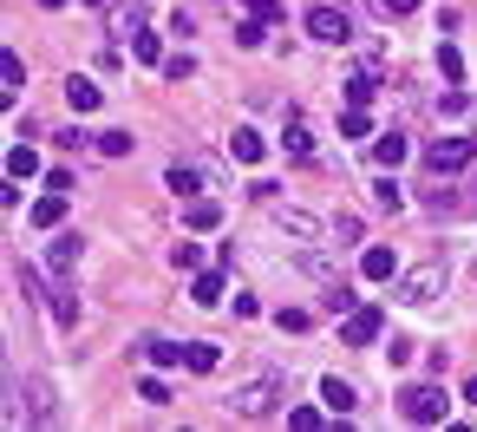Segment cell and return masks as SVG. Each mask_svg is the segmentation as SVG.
I'll return each mask as SVG.
<instances>
[{
	"label": "cell",
	"instance_id": "obj_1",
	"mask_svg": "<svg viewBox=\"0 0 477 432\" xmlns=\"http://www.w3.org/2000/svg\"><path fill=\"white\" fill-rule=\"evenodd\" d=\"M282 393H288V373H282V367H262V373H248V380L229 393V413H242V419H268L275 407H282Z\"/></svg>",
	"mask_w": 477,
	"mask_h": 432
},
{
	"label": "cell",
	"instance_id": "obj_2",
	"mask_svg": "<svg viewBox=\"0 0 477 432\" xmlns=\"http://www.w3.org/2000/svg\"><path fill=\"white\" fill-rule=\"evenodd\" d=\"M438 295H444V268L438 262H418L412 276H399V302L406 308H432Z\"/></svg>",
	"mask_w": 477,
	"mask_h": 432
},
{
	"label": "cell",
	"instance_id": "obj_3",
	"mask_svg": "<svg viewBox=\"0 0 477 432\" xmlns=\"http://www.w3.org/2000/svg\"><path fill=\"white\" fill-rule=\"evenodd\" d=\"M444 407H452V399H444V387H406V393H399V413H406L412 426H438Z\"/></svg>",
	"mask_w": 477,
	"mask_h": 432
},
{
	"label": "cell",
	"instance_id": "obj_4",
	"mask_svg": "<svg viewBox=\"0 0 477 432\" xmlns=\"http://www.w3.org/2000/svg\"><path fill=\"white\" fill-rule=\"evenodd\" d=\"M471 157H477L471 138H432V145H426V171H432V177H452V171L471 164Z\"/></svg>",
	"mask_w": 477,
	"mask_h": 432
},
{
	"label": "cell",
	"instance_id": "obj_5",
	"mask_svg": "<svg viewBox=\"0 0 477 432\" xmlns=\"http://www.w3.org/2000/svg\"><path fill=\"white\" fill-rule=\"evenodd\" d=\"M379 328H386L379 308H347V315H341V341H347V347H373Z\"/></svg>",
	"mask_w": 477,
	"mask_h": 432
},
{
	"label": "cell",
	"instance_id": "obj_6",
	"mask_svg": "<svg viewBox=\"0 0 477 432\" xmlns=\"http://www.w3.org/2000/svg\"><path fill=\"white\" fill-rule=\"evenodd\" d=\"M307 33L347 46V40H353V20H347V7H307Z\"/></svg>",
	"mask_w": 477,
	"mask_h": 432
},
{
	"label": "cell",
	"instance_id": "obj_7",
	"mask_svg": "<svg viewBox=\"0 0 477 432\" xmlns=\"http://www.w3.org/2000/svg\"><path fill=\"white\" fill-rule=\"evenodd\" d=\"M295 268H301V276H314L321 288H341V262H333V256L321 249V242H301V256H295Z\"/></svg>",
	"mask_w": 477,
	"mask_h": 432
},
{
	"label": "cell",
	"instance_id": "obj_8",
	"mask_svg": "<svg viewBox=\"0 0 477 432\" xmlns=\"http://www.w3.org/2000/svg\"><path fill=\"white\" fill-rule=\"evenodd\" d=\"M268 216H275V230H282V236H295V242H314V236H321V223H314V216H307V210L268 203Z\"/></svg>",
	"mask_w": 477,
	"mask_h": 432
},
{
	"label": "cell",
	"instance_id": "obj_9",
	"mask_svg": "<svg viewBox=\"0 0 477 432\" xmlns=\"http://www.w3.org/2000/svg\"><path fill=\"white\" fill-rule=\"evenodd\" d=\"M46 268H52V276H72V268H79V236L72 230H60L46 242Z\"/></svg>",
	"mask_w": 477,
	"mask_h": 432
},
{
	"label": "cell",
	"instance_id": "obj_10",
	"mask_svg": "<svg viewBox=\"0 0 477 432\" xmlns=\"http://www.w3.org/2000/svg\"><path fill=\"white\" fill-rule=\"evenodd\" d=\"M282 151L295 157V164H307V157H314V131H307V118H288V131H282Z\"/></svg>",
	"mask_w": 477,
	"mask_h": 432
},
{
	"label": "cell",
	"instance_id": "obj_11",
	"mask_svg": "<svg viewBox=\"0 0 477 432\" xmlns=\"http://www.w3.org/2000/svg\"><path fill=\"white\" fill-rule=\"evenodd\" d=\"M171 191H177V197L210 191V171H203V164H183V157H177V164H171Z\"/></svg>",
	"mask_w": 477,
	"mask_h": 432
},
{
	"label": "cell",
	"instance_id": "obj_12",
	"mask_svg": "<svg viewBox=\"0 0 477 432\" xmlns=\"http://www.w3.org/2000/svg\"><path fill=\"white\" fill-rule=\"evenodd\" d=\"M151 367H190V341H145Z\"/></svg>",
	"mask_w": 477,
	"mask_h": 432
},
{
	"label": "cell",
	"instance_id": "obj_13",
	"mask_svg": "<svg viewBox=\"0 0 477 432\" xmlns=\"http://www.w3.org/2000/svg\"><path fill=\"white\" fill-rule=\"evenodd\" d=\"M190 302H196V308H216V302H222V268H196Z\"/></svg>",
	"mask_w": 477,
	"mask_h": 432
},
{
	"label": "cell",
	"instance_id": "obj_14",
	"mask_svg": "<svg viewBox=\"0 0 477 432\" xmlns=\"http://www.w3.org/2000/svg\"><path fill=\"white\" fill-rule=\"evenodd\" d=\"M360 276H367V282H392V276H399V262H392V249H379V242H373V249L360 256Z\"/></svg>",
	"mask_w": 477,
	"mask_h": 432
},
{
	"label": "cell",
	"instance_id": "obj_15",
	"mask_svg": "<svg viewBox=\"0 0 477 432\" xmlns=\"http://www.w3.org/2000/svg\"><path fill=\"white\" fill-rule=\"evenodd\" d=\"M60 223H66V191H46L33 203V230H60Z\"/></svg>",
	"mask_w": 477,
	"mask_h": 432
},
{
	"label": "cell",
	"instance_id": "obj_16",
	"mask_svg": "<svg viewBox=\"0 0 477 432\" xmlns=\"http://www.w3.org/2000/svg\"><path fill=\"white\" fill-rule=\"evenodd\" d=\"M183 223H190V230H216V223H222V203H216V197H190V203H183Z\"/></svg>",
	"mask_w": 477,
	"mask_h": 432
},
{
	"label": "cell",
	"instance_id": "obj_17",
	"mask_svg": "<svg viewBox=\"0 0 477 432\" xmlns=\"http://www.w3.org/2000/svg\"><path fill=\"white\" fill-rule=\"evenodd\" d=\"M26 177H40V151L33 145H14L7 151V183H26Z\"/></svg>",
	"mask_w": 477,
	"mask_h": 432
},
{
	"label": "cell",
	"instance_id": "obj_18",
	"mask_svg": "<svg viewBox=\"0 0 477 432\" xmlns=\"http://www.w3.org/2000/svg\"><path fill=\"white\" fill-rule=\"evenodd\" d=\"M229 151H236V164H262V157H268V145H262V131H236V138H229Z\"/></svg>",
	"mask_w": 477,
	"mask_h": 432
},
{
	"label": "cell",
	"instance_id": "obj_19",
	"mask_svg": "<svg viewBox=\"0 0 477 432\" xmlns=\"http://www.w3.org/2000/svg\"><path fill=\"white\" fill-rule=\"evenodd\" d=\"M321 399H327V413H353V407H360V393L341 380V373H333V380H321Z\"/></svg>",
	"mask_w": 477,
	"mask_h": 432
},
{
	"label": "cell",
	"instance_id": "obj_20",
	"mask_svg": "<svg viewBox=\"0 0 477 432\" xmlns=\"http://www.w3.org/2000/svg\"><path fill=\"white\" fill-rule=\"evenodd\" d=\"M20 86H26V66H20V52L7 46V52H0V92H7V99H14Z\"/></svg>",
	"mask_w": 477,
	"mask_h": 432
},
{
	"label": "cell",
	"instance_id": "obj_21",
	"mask_svg": "<svg viewBox=\"0 0 477 432\" xmlns=\"http://www.w3.org/2000/svg\"><path fill=\"white\" fill-rule=\"evenodd\" d=\"M66 105L72 112H98V86L92 79H66Z\"/></svg>",
	"mask_w": 477,
	"mask_h": 432
},
{
	"label": "cell",
	"instance_id": "obj_22",
	"mask_svg": "<svg viewBox=\"0 0 477 432\" xmlns=\"http://www.w3.org/2000/svg\"><path fill=\"white\" fill-rule=\"evenodd\" d=\"M92 145H98L105 157H131V151H137V138H131V131H92Z\"/></svg>",
	"mask_w": 477,
	"mask_h": 432
},
{
	"label": "cell",
	"instance_id": "obj_23",
	"mask_svg": "<svg viewBox=\"0 0 477 432\" xmlns=\"http://www.w3.org/2000/svg\"><path fill=\"white\" fill-rule=\"evenodd\" d=\"M222 367V347L216 341H190V373H216Z\"/></svg>",
	"mask_w": 477,
	"mask_h": 432
},
{
	"label": "cell",
	"instance_id": "obj_24",
	"mask_svg": "<svg viewBox=\"0 0 477 432\" xmlns=\"http://www.w3.org/2000/svg\"><path fill=\"white\" fill-rule=\"evenodd\" d=\"M399 157H406V138H399V131H386V138H373V164H399Z\"/></svg>",
	"mask_w": 477,
	"mask_h": 432
},
{
	"label": "cell",
	"instance_id": "obj_25",
	"mask_svg": "<svg viewBox=\"0 0 477 432\" xmlns=\"http://www.w3.org/2000/svg\"><path fill=\"white\" fill-rule=\"evenodd\" d=\"M367 131H373L367 105H347V112H341V138H367Z\"/></svg>",
	"mask_w": 477,
	"mask_h": 432
},
{
	"label": "cell",
	"instance_id": "obj_26",
	"mask_svg": "<svg viewBox=\"0 0 477 432\" xmlns=\"http://www.w3.org/2000/svg\"><path fill=\"white\" fill-rule=\"evenodd\" d=\"M131 52H137V60H145V66H157V60H164V40L137 26V33H131Z\"/></svg>",
	"mask_w": 477,
	"mask_h": 432
},
{
	"label": "cell",
	"instance_id": "obj_27",
	"mask_svg": "<svg viewBox=\"0 0 477 432\" xmlns=\"http://www.w3.org/2000/svg\"><path fill=\"white\" fill-rule=\"evenodd\" d=\"M373 92H379L373 72H353V79H347V105H373Z\"/></svg>",
	"mask_w": 477,
	"mask_h": 432
},
{
	"label": "cell",
	"instance_id": "obj_28",
	"mask_svg": "<svg viewBox=\"0 0 477 432\" xmlns=\"http://www.w3.org/2000/svg\"><path fill=\"white\" fill-rule=\"evenodd\" d=\"M438 72H444V86H458V79H464V60H458V46H452V40L438 46Z\"/></svg>",
	"mask_w": 477,
	"mask_h": 432
},
{
	"label": "cell",
	"instance_id": "obj_29",
	"mask_svg": "<svg viewBox=\"0 0 477 432\" xmlns=\"http://www.w3.org/2000/svg\"><path fill=\"white\" fill-rule=\"evenodd\" d=\"M137 399H151V407H171V387H164V373H145V380H137Z\"/></svg>",
	"mask_w": 477,
	"mask_h": 432
},
{
	"label": "cell",
	"instance_id": "obj_30",
	"mask_svg": "<svg viewBox=\"0 0 477 432\" xmlns=\"http://www.w3.org/2000/svg\"><path fill=\"white\" fill-rule=\"evenodd\" d=\"M137 26H145V14H137V7H111V33H118V40H131Z\"/></svg>",
	"mask_w": 477,
	"mask_h": 432
},
{
	"label": "cell",
	"instance_id": "obj_31",
	"mask_svg": "<svg viewBox=\"0 0 477 432\" xmlns=\"http://www.w3.org/2000/svg\"><path fill=\"white\" fill-rule=\"evenodd\" d=\"M52 321H60V328H79V302H72V288L52 295Z\"/></svg>",
	"mask_w": 477,
	"mask_h": 432
},
{
	"label": "cell",
	"instance_id": "obj_32",
	"mask_svg": "<svg viewBox=\"0 0 477 432\" xmlns=\"http://www.w3.org/2000/svg\"><path fill=\"white\" fill-rule=\"evenodd\" d=\"M373 203H379V210H406V197H399V183H392V177L373 183Z\"/></svg>",
	"mask_w": 477,
	"mask_h": 432
},
{
	"label": "cell",
	"instance_id": "obj_33",
	"mask_svg": "<svg viewBox=\"0 0 477 432\" xmlns=\"http://www.w3.org/2000/svg\"><path fill=\"white\" fill-rule=\"evenodd\" d=\"M171 262L183 268V276H196V268H203V249H196V242H177V249H171Z\"/></svg>",
	"mask_w": 477,
	"mask_h": 432
},
{
	"label": "cell",
	"instance_id": "obj_34",
	"mask_svg": "<svg viewBox=\"0 0 477 432\" xmlns=\"http://www.w3.org/2000/svg\"><path fill=\"white\" fill-rule=\"evenodd\" d=\"M275 321H282V334H301V328H307V321H314V315H307V308H282Z\"/></svg>",
	"mask_w": 477,
	"mask_h": 432
},
{
	"label": "cell",
	"instance_id": "obj_35",
	"mask_svg": "<svg viewBox=\"0 0 477 432\" xmlns=\"http://www.w3.org/2000/svg\"><path fill=\"white\" fill-rule=\"evenodd\" d=\"M164 72H171V79H177V86H183V79L196 72V60H190V52H177V60H164Z\"/></svg>",
	"mask_w": 477,
	"mask_h": 432
},
{
	"label": "cell",
	"instance_id": "obj_36",
	"mask_svg": "<svg viewBox=\"0 0 477 432\" xmlns=\"http://www.w3.org/2000/svg\"><path fill=\"white\" fill-rule=\"evenodd\" d=\"M464 105H471L464 92H444V99H438V112H444V118H464Z\"/></svg>",
	"mask_w": 477,
	"mask_h": 432
},
{
	"label": "cell",
	"instance_id": "obj_37",
	"mask_svg": "<svg viewBox=\"0 0 477 432\" xmlns=\"http://www.w3.org/2000/svg\"><path fill=\"white\" fill-rule=\"evenodd\" d=\"M432 210L438 216H458V191H432Z\"/></svg>",
	"mask_w": 477,
	"mask_h": 432
},
{
	"label": "cell",
	"instance_id": "obj_38",
	"mask_svg": "<svg viewBox=\"0 0 477 432\" xmlns=\"http://www.w3.org/2000/svg\"><path fill=\"white\" fill-rule=\"evenodd\" d=\"M373 7H379L386 20H399V14H412V7H418V0H373Z\"/></svg>",
	"mask_w": 477,
	"mask_h": 432
},
{
	"label": "cell",
	"instance_id": "obj_39",
	"mask_svg": "<svg viewBox=\"0 0 477 432\" xmlns=\"http://www.w3.org/2000/svg\"><path fill=\"white\" fill-rule=\"evenodd\" d=\"M464 399H471V407H477V380H471V387H464Z\"/></svg>",
	"mask_w": 477,
	"mask_h": 432
}]
</instances>
